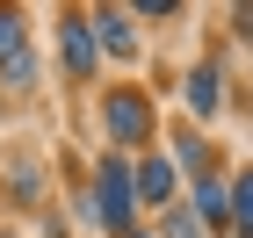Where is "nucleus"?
Returning <instances> with one entry per match:
<instances>
[{
  "label": "nucleus",
  "instance_id": "1",
  "mask_svg": "<svg viewBox=\"0 0 253 238\" xmlns=\"http://www.w3.org/2000/svg\"><path fill=\"white\" fill-rule=\"evenodd\" d=\"M94 217H101V231H137V188H130V166H123V159L116 152H109V159H101V166H94Z\"/></svg>",
  "mask_w": 253,
  "mask_h": 238
},
{
  "label": "nucleus",
  "instance_id": "2",
  "mask_svg": "<svg viewBox=\"0 0 253 238\" xmlns=\"http://www.w3.org/2000/svg\"><path fill=\"white\" fill-rule=\"evenodd\" d=\"M101 123H109L116 144H152V101L137 94V87H109L101 94Z\"/></svg>",
  "mask_w": 253,
  "mask_h": 238
},
{
  "label": "nucleus",
  "instance_id": "3",
  "mask_svg": "<svg viewBox=\"0 0 253 238\" xmlns=\"http://www.w3.org/2000/svg\"><path fill=\"white\" fill-rule=\"evenodd\" d=\"M0 79L7 87H29L37 79V51H29V22L15 7H0Z\"/></svg>",
  "mask_w": 253,
  "mask_h": 238
},
{
  "label": "nucleus",
  "instance_id": "4",
  "mask_svg": "<svg viewBox=\"0 0 253 238\" xmlns=\"http://www.w3.org/2000/svg\"><path fill=\"white\" fill-rule=\"evenodd\" d=\"M58 58L73 79L94 72V36H87V15H58Z\"/></svg>",
  "mask_w": 253,
  "mask_h": 238
},
{
  "label": "nucleus",
  "instance_id": "5",
  "mask_svg": "<svg viewBox=\"0 0 253 238\" xmlns=\"http://www.w3.org/2000/svg\"><path fill=\"white\" fill-rule=\"evenodd\" d=\"M130 188H137V202H159V209H174V159H145V166H137L130 173Z\"/></svg>",
  "mask_w": 253,
  "mask_h": 238
},
{
  "label": "nucleus",
  "instance_id": "6",
  "mask_svg": "<svg viewBox=\"0 0 253 238\" xmlns=\"http://www.w3.org/2000/svg\"><path fill=\"white\" fill-rule=\"evenodd\" d=\"M87 29H101V51H116V58H130V51H137V29H130V15H116V7L87 15Z\"/></svg>",
  "mask_w": 253,
  "mask_h": 238
},
{
  "label": "nucleus",
  "instance_id": "7",
  "mask_svg": "<svg viewBox=\"0 0 253 238\" xmlns=\"http://www.w3.org/2000/svg\"><path fill=\"white\" fill-rule=\"evenodd\" d=\"M188 209H195V217H203V224H232V188H224V180H195V202H188Z\"/></svg>",
  "mask_w": 253,
  "mask_h": 238
},
{
  "label": "nucleus",
  "instance_id": "8",
  "mask_svg": "<svg viewBox=\"0 0 253 238\" xmlns=\"http://www.w3.org/2000/svg\"><path fill=\"white\" fill-rule=\"evenodd\" d=\"M188 108L195 116H217V65H195L188 72Z\"/></svg>",
  "mask_w": 253,
  "mask_h": 238
},
{
  "label": "nucleus",
  "instance_id": "9",
  "mask_svg": "<svg viewBox=\"0 0 253 238\" xmlns=\"http://www.w3.org/2000/svg\"><path fill=\"white\" fill-rule=\"evenodd\" d=\"M232 224L253 238V166H239V180H232Z\"/></svg>",
  "mask_w": 253,
  "mask_h": 238
},
{
  "label": "nucleus",
  "instance_id": "10",
  "mask_svg": "<svg viewBox=\"0 0 253 238\" xmlns=\"http://www.w3.org/2000/svg\"><path fill=\"white\" fill-rule=\"evenodd\" d=\"M174 144H181V166H188L195 180H210V173H217V166H210V144L195 137V130H188V137H174Z\"/></svg>",
  "mask_w": 253,
  "mask_h": 238
},
{
  "label": "nucleus",
  "instance_id": "11",
  "mask_svg": "<svg viewBox=\"0 0 253 238\" xmlns=\"http://www.w3.org/2000/svg\"><path fill=\"white\" fill-rule=\"evenodd\" d=\"M159 238H203V217H195V209H167V224H159Z\"/></svg>",
  "mask_w": 253,
  "mask_h": 238
},
{
  "label": "nucleus",
  "instance_id": "12",
  "mask_svg": "<svg viewBox=\"0 0 253 238\" xmlns=\"http://www.w3.org/2000/svg\"><path fill=\"white\" fill-rule=\"evenodd\" d=\"M232 22H239V36H246V43H253V7H239V15H232Z\"/></svg>",
  "mask_w": 253,
  "mask_h": 238
},
{
  "label": "nucleus",
  "instance_id": "13",
  "mask_svg": "<svg viewBox=\"0 0 253 238\" xmlns=\"http://www.w3.org/2000/svg\"><path fill=\"white\" fill-rule=\"evenodd\" d=\"M123 238H145V231H123Z\"/></svg>",
  "mask_w": 253,
  "mask_h": 238
}]
</instances>
